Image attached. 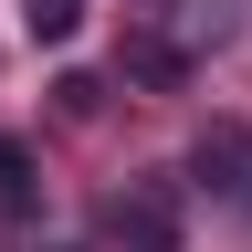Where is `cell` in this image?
Here are the masks:
<instances>
[{"instance_id": "1", "label": "cell", "mask_w": 252, "mask_h": 252, "mask_svg": "<svg viewBox=\"0 0 252 252\" xmlns=\"http://www.w3.org/2000/svg\"><path fill=\"white\" fill-rule=\"evenodd\" d=\"M116 231H126V252H179V189L168 179H137L116 200Z\"/></svg>"}, {"instance_id": "2", "label": "cell", "mask_w": 252, "mask_h": 252, "mask_svg": "<svg viewBox=\"0 0 252 252\" xmlns=\"http://www.w3.org/2000/svg\"><path fill=\"white\" fill-rule=\"evenodd\" d=\"M189 168H200V189H220V200H242V189H252V126L210 116V126H200V147H189Z\"/></svg>"}, {"instance_id": "3", "label": "cell", "mask_w": 252, "mask_h": 252, "mask_svg": "<svg viewBox=\"0 0 252 252\" xmlns=\"http://www.w3.org/2000/svg\"><path fill=\"white\" fill-rule=\"evenodd\" d=\"M21 32H32V42H74V32H84V0H21Z\"/></svg>"}, {"instance_id": "4", "label": "cell", "mask_w": 252, "mask_h": 252, "mask_svg": "<svg viewBox=\"0 0 252 252\" xmlns=\"http://www.w3.org/2000/svg\"><path fill=\"white\" fill-rule=\"evenodd\" d=\"M0 210H32V147L0 137Z\"/></svg>"}, {"instance_id": "5", "label": "cell", "mask_w": 252, "mask_h": 252, "mask_svg": "<svg viewBox=\"0 0 252 252\" xmlns=\"http://www.w3.org/2000/svg\"><path fill=\"white\" fill-rule=\"evenodd\" d=\"M126 74H147V84H179V53H168V42H137V53H126Z\"/></svg>"}, {"instance_id": "6", "label": "cell", "mask_w": 252, "mask_h": 252, "mask_svg": "<svg viewBox=\"0 0 252 252\" xmlns=\"http://www.w3.org/2000/svg\"><path fill=\"white\" fill-rule=\"evenodd\" d=\"M53 94H63V116H94V105H105V84H94V74H63Z\"/></svg>"}]
</instances>
